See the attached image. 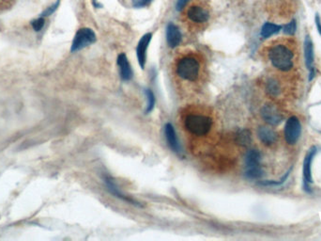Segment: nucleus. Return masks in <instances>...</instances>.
<instances>
[{
    "instance_id": "nucleus-1",
    "label": "nucleus",
    "mask_w": 321,
    "mask_h": 241,
    "mask_svg": "<svg viewBox=\"0 0 321 241\" xmlns=\"http://www.w3.org/2000/svg\"><path fill=\"white\" fill-rule=\"evenodd\" d=\"M182 128L185 133L192 138V142H202L212 135L215 128L213 113L204 107L192 106L182 113Z\"/></svg>"
},
{
    "instance_id": "nucleus-2",
    "label": "nucleus",
    "mask_w": 321,
    "mask_h": 241,
    "mask_svg": "<svg viewBox=\"0 0 321 241\" xmlns=\"http://www.w3.org/2000/svg\"><path fill=\"white\" fill-rule=\"evenodd\" d=\"M175 75L182 82L197 84L203 77L201 58L191 52L180 56L175 63Z\"/></svg>"
},
{
    "instance_id": "nucleus-3",
    "label": "nucleus",
    "mask_w": 321,
    "mask_h": 241,
    "mask_svg": "<svg viewBox=\"0 0 321 241\" xmlns=\"http://www.w3.org/2000/svg\"><path fill=\"white\" fill-rule=\"evenodd\" d=\"M272 65L281 71H289L293 67V53L286 45L277 44L269 51Z\"/></svg>"
},
{
    "instance_id": "nucleus-4",
    "label": "nucleus",
    "mask_w": 321,
    "mask_h": 241,
    "mask_svg": "<svg viewBox=\"0 0 321 241\" xmlns=\"http://www.w3.org/2000/svg\"><path fill=\"white\" fill-rule=\"evenodd\" d=\"M261 156L258 150H250L246 155V176L250 179L262 177L263 171L260 168Z\"/></svg>"
},
{
    "instance_id": "nucleus-5",
    "label": "nucleus",
    "mask_w": 321,
    "mask_h": 241,
    "mask_svg": "<svg viewBox=\"0 0 321 241\" xmlns=\"http://www.w3.org/2000/svg\"><path fill=\"white\" fill-rule=\"evenodd\" d=\"M95 41H96V35L91 29L85 28V29H79L74 36L70 51L72 53L77 52L95 43Z\"/></svg>"
},
{
    "instance_id": "nucleus-6",
    "label": "nucleus",
    "mask_w": 321,
    "mask_h": 241,
    "mask_svg": "<svg viewBox=\"0 0 321 241\" xmlns=\"http://www.w3.org/2000/svg\"><path fill=\"white\" fill-rule=\"evenodd\" d=\"M284 132H285L286 142L290 145H294L299 141L300 133H301L300 120L296 116L290 117L288 120H286Z\"/></svg>"
},
{
    "instance_id": "nucleus-7",
    "label": "nucleus",
    "mask_w": 321,
    "mask_h": 241,
    "mask_svg": "<svg viewBox=\"0 0 321 241\" xmlns=\"http://www.w3.org/2000/svg\"><path fill=\"white\" fill-rule=\"evenodd\" d=\"M261 116L263 120L270 126H278L284 120V115L279 107L273 104H266L261 108Z\"/></svg>"
},
{
    "instance_id": "nucleus-8",
    "label": "nucleus",
    "mask_w": 321,
    "mask_h": 241,
    "mask_svg": "<svg viewBox=\"0 0 321 241\" xmlns=\"http://www.w3.org/2000/svg\"><path fill=\"white\" fill-rule=\"evenodd\" d=\"M315 153H316V148L314 146H312L310 149L308 150L307 154L303 160V170H302V172H303V188H304V191L307 192H311L309 185L313 183L311 165H312V161H313Z\"/></svg>"
},
{
    "instance_id": "nucleus-9",
    "label": "nucleus",
    "mask_w": 321,
    "mask_h": 241,
    "mask_svg": "<svg viewBox=\"0 0 321 241\" xmlns=\"http://www.w3.org/2000/svg\"><path fill=\"white\" fill-rule=\"evenodd\" d=\"M304 58H305V64H306V67H307L308 70L310 72V77L309 79L312 80L314 78V75H315V71H314V44L313 42L310 38V36H305V39H304Z\"/></svg>"
},
{
    "instance_id": "nucleus-10",
    "label": "nucleus",
    "mask_w": 321,
    "mask_h": 241,
    "mask_svg": "<svg viewBox=\"0 0 321 241\" xmlns=\"http://www.w3.org/2000/svg\"><path fill=\"white\" fill-rule=\"evenodd\" d=\"M187 17L189 20L196 24H203L209 20V12L199 5H193L187 10Z\"/></svg>"
},
{
    "instance_id": "nucleus-11",
    "label": "nucleus",
    "mask_w": 321,
    "mask_h": 241,
    "mask_svg": "<svg viewBox=\"0 0 321 241\" xmlns=\"http://www.w3.org/2000/svg\"><path fill=\"white\" fill-rule=\"evenodd\" d=\"M151 33H147L142 37V39L140 40L138 45H137V49H136V54H137V58H138V63L142 69H144L145 64H146V54H147V49L148 47L149 42L151 40Z\"/></svg>"
},
{
    "instance_id": "nucleus-12",
    "label": "nucleus",
    "mask_w": 321,
    "mask_h": 241,
    "mask_svg": "<svg viewBox=\"0 0 321 241\" xmlns=\"http://www.w3.org/2000/svg\"><path fill=\"white\" fill-rule=\"evenodd\" d=\"M167 39H168V45L171 48L177 47L182 42V33L178 27H176L173 24H170L167 30Z\"/></svg>"
},
{
    "instance_id": "nucleus-13",
    "label": "nucleus",
    "mask_w": 321,
    "mask_h": 241,
    "mask_svg": "<svg viewBox=\"0 0 321 241\" xmlns=\"http://www.w3.org/2000/svg\"><path fill=\"white\" fill-rule=\"evenodd\" d=\"M259 140L265 145H272L277 142V134L272 128L261 127L258 131Z\"/></svg>"
},
{
    "instance_id": "nucleus-14",
    "label": "nucleus",
    "mask_w": 321,
    "mask_h": 241,
    "mask_svg": "<svg viewBox=\"0 0 321 241\" xmlns=\"http://www.w3.org/2000/svg\"><path fill=\"white\" fill-rule=\"evenodd\" d=\"M118 65H119L121 78L123 80L131 79L133 72H132V68L128 62V58L124 54H120L118 57Z\"/></svg>"
},
{
    "instance_id": "nucleus-15",
    "label": "nucleus",
    "mask_w": 321,
    "mask_h": 241,
    "mask_svg": "<svg viewBox=\"0 0 321 241\" xmlns=\"http://www.w3.org/2000/svg\"><path fill=\"white\" fill-rule=\"evenodd\" d=\"M165 134H166V138H167V141H168L170 148L176 153H180L181 152V147H180V144H179V142H178V139L176 137L174 128L172 127L171 124H168L166 126Z\"/></svg>"
},
{
    "instance_id": "nucleus-16",
    "label": "nucleus",
    "mask_w": 321,
    "mask_h": 241,
    "mask_svg": "<svg viewBox=\"0 0 321 241\" xmlns=\"http://www.w3.org/2000/svg\"><path fill=\"white\" fill-rule=\"evenodd\" d=\"M281 29H282L281 26L272 24V23H266L265 25L262 27V29H261V36L264 39H267V38H269L271 36L278 33Z\"/></svg>"
},
{
    "instance_id": "nucleus-17",
    "label": "nucleus",
    "mask_w": 321,
    "mask_h": 241,
    "mask_svg": "<svg viewBox=\"0 0 321 241\" xmlns=\"http://www.w3.org/2000/svg\"><path fill=\"white\" fill-rule=\"evenodd\" d=\"M105 183H106V186H107L108 190H109L114 195H116L117 197H119V198L124 200L126 202H129V203H131V204L137 205V203H136L135 201H133V199L128 198V197H126L124 195H122L119 190H118V188L113 183V181H112L110 178H106V179H105Z\"/></svg>"
},
{
    "instance_id": "nucleus-18",
    "label": "nucleus",
    "mask_w": 321,
    "mask_h": 241,
    "mask_svg": "<svg viewBox=\"0 0 321 241\" xmlns=\"http://www.w3.org/2000/svg\"><path fill=\"white\" fill-rule=\"evenodd\" d=\"M237 142L243 146H248L251 143V133L248 130H242L237 136Z\"/></svg>"
},
{
    "instance_id": "nucleus-19",
    "label": "nucleus",
    "mask_w": 321,
    "mask_h": 241,
    "mask_svg": "<svg viewBox=\"0 0 321 241\" xmlns=\"http://www.w3.org/2000/svg\"><path fill=\"white\" fill-rule=\"evenodd\" d=\"M266 91L272 96H277L280 93L279 84L275 80L270 79L266 85Z\"/></svg>"
},
{
    "instance_id": "nucleus-20",
    "label": "nucleus",
    "mask_w": 321,
    "mask_h": 241,
    "mask_svg": "<svg viewBox=\"0 0 321 241\" xmlns=\"http://www.w3.org/2000/svg\"><path fill=\"white\" fill-rule=\"evenodd\" d=\"M297 30V23L295 20L289 22L288 24H286L283 28V31L286 35H294L295 32Z\"/></svg>"
},
{
    "instance_id": "nucleus-21",
    "label": "nucleus",
    "mask_w": 321,
    "mask_h": 241,
    "mask_svg": "<svg viewBox=\"0 0 321 241\" xmlns=\"http://www.w3.org/2000/svg\"><path fill=\"white\" fill-rule=\"evenodd\" d=\"M146 93H147V99H148L146 112L149 113L150 111L153 110L154 105H155V97H154L153 92H151L150 90H147Z\"/></svg>"
},
{
    "instance_id": "nucleus-22",
    "label": "nucleus",
    "mask_w": 321,
    "mask_h": 241,
    "mask_svg": "<svg viewBox=\"0 0 321 241\" xmlns=\"http://www.w3.org/2000/svg\"><path fill=\"white\" fill-rule=\"evenodd\" d=\"M44 24H45V20H44V18L42 16L31 22V26H32V28L35 31H41L42 28L44 27Z\"/></svg>"
},
{
    "instance_id": "nucleus-23",
    "label": "nucleus",
    "mask_w": 321,
    "mask_h": 241,
    "mask_svg": "<svg viewBox=\"0 0 321 241\" xmlns=\"http://www.w3.org/2000/svg\"><path fill=\"white\" fill-rule=\"evenodd\" d=\"M58 5H59V0H57L56 3H55L53 6H51V7L48 8L47 10H45V11L42 13V17H43V16H49V15H52V14L56 11V9H57Z\"/></svg>"
},
{
    "instance_id": "nucleus-24",
    "label": "nucleus",
    "mask_w": 321,
    "mask_h": 241,
    "mask_svg": "<svg viewBox=\"0 0 321 241\" xmlns=\"http://www.w3.org/2000/svg\"><path fill=\"white\" fill-rule=\"evenodd\" d=\"M152 0H133V4L134 7H144L148 5Z\"/></svg>"
},
{
    "instance_id": "nucleus-25",
    "label": "nucleus",
    "mask_w": 321,
    "mask_h": 241,
    "mask_svg": "<svg viewBox=\"0 0 321 241\" xmlns=\"http://www.w3.org/2000/svg\"><path fill=\"white\" fill-rule=\"evenodd\" d=\"M189 0H178V3H177V9L179 10V11H181L182 10L184 6L187 4V2H188Z\"/></svg>"
},
{
    "instance_id": "nucleus-26",
    "label": "nucleus",
    "mask_w": 321,
    "mask_h": 241,
    "mask_svg": "<svg viewBox=\"0 0 321 241\" xmlns=\"http://www.w3.org/2000/svg\"><path fill=\"white\" fill-rule=\"evenodd\" d=\"M314 22H315V25H316V29L318 30V33H319L321 36V21L319 15H316V16H315V19H314Z\"/></svg>"
}]
</instances>
